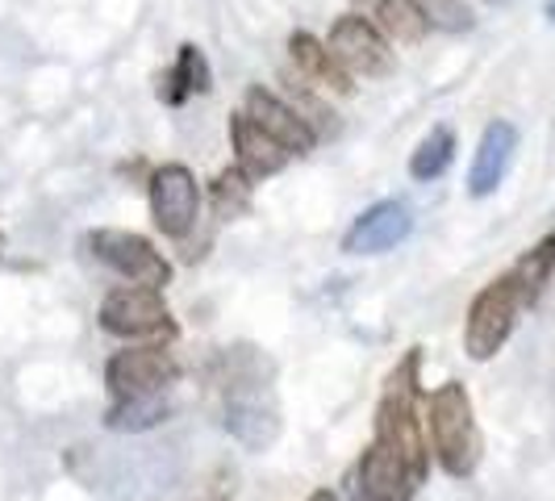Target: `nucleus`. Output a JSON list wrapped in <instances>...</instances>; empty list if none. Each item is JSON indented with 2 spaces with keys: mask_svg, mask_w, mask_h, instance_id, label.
<instances>
[{
  "mask_svg": "<svg viewBox=\"0 0 555 501\" xmlns=\"http://www.w3.org/2000/svg\"><path fill=\"white\" fill-rule=\"evenodd\" d=\"M151 218L164 230L167 239H189L196 218H201V184L184 164H164L155 167L151 184Z\"/></svg>",
  "mask_w": 555,
  "mask_h": 501,
  "instance_id": "obj_6",
  "label": "nucleus"
},
{
  "mask_svg": "<svg viewBox=\"0 0 555 501\" xmlns=\"http://www.w3.org/2000/svg\"><path fill=\"white\" fill-rule=\"evenodd\" d=\"M372 22L385 29L389 42H401V47H414L435 29L430 13L417 0H376L372 4Z\"/></svg>",
  "mask_w": 555,
  "mask_h": 501,
  "instance_id": "obj_17",
  "label": "nucleus"
},
{
  "mask_svg": "<svg viewBox=\"0 0 555 501\" xmlns=\"http://www.w3.org/2000/svg\"><path fill=\"white\" fill-rule=\"evenodd\" d=\"M288 55H293L297 72H301L309 84H318V88H326V92L347 97V92L356 88V84H351V76L343 72V63L331 55V47H326L322 38L306 34V29H297V34L288 38Z\"/></svg>",
  "mask_w": 555,
  "mask_h": 501,
  "instance_id": "obj_15",
  "label": "nucleus"
},
{
  "mask_svg": "<svg viewBox=\"0 0 555 501\" xmlns=\"http://www.w3.org/2000/svg\"><path fill=\"white\" fill-rule=\"evenodd\" d=\"M180 376V363L164 347H130L117 351L105 368V385L113 397H142V393H164Z\"/></svg>",
  "mask_w": 555,
  "mask_h": 501,
  "instance_id": "obj_8",
  "label": "nucleus"
},
{
  "mask_svg": "<svg viewBox=\"0 0 555 501\" xmlns=\"http://www.w3.org/2000/svg\"><path fill=\"white\" fill-rule=\"evenodd\" d=\"M209 88H214V67H209V59H205V51H201L196 42H184L176 63L159 76V101H164V105H184L189 97H205Z\"/></svg>",
  "mask_w": 555,
  "mask_h": 501,
  "instance_id": "obj_16",
  "label": "nucleus"
},
{
  "mask_svg": "<svg viewBox=\"0 0 555 501\" xmlns=\"http://www.w3.org/2000/svg\"><path fill=\"white\" fill-rule=\"evenodd\" d=\"M331 55L343 63L347 76H363V80H380L397 67V51L385 38V29L376 26L372 17L363 13H343L331 26V38H326Z\"/></svg>",
  "mask_w": 555,
  "mask_h": 501,
  "instance_id": "obj_4",
  "label": "nucleus"
},
{
  "mask_svg": "<svg viewBox=\"0 0 555 501\" xmlns=\"http://www.w3.org/2000/svg\"><path fill=\"white\" fill-rule=\"evenodd\" d=\"M309 501H338V498H334L331 489H322V493H313V498H309Z\"/></svg>",
  "mask_w": 555,
  "mask_h": 501,
  "instance_id": "obj_22",
  "label": "nucleus"
},
{
  "mask_svg": "<svg viewBox=\"0 0 555 501\" xmlns=\"http://www.w3.org/2000/svg\"><path fill=\"white\" fill-rule=\"evenodd\" d=\"M88 247L92 255L113 268L117 277H126L130 284H146V288H164L171 284V264H167L159 251L151 247V239H142L134 230H92L88 234Z\"/></svg>",
  "mask_w": 555,
  "mask_h": 501,
  "instance_id": "obj_5",
  "label": "nucleus"
},
{
  "mask_svg": "<svg viewBox=\"0 0 555 501\" xmlns=\"http://www.w3.org/2000/svg\"><path fill=\"white\" fill-rule=\"evenodd\" d=\"M455 159V130L451 126H435L426 139L414 146V155H410V176L422 180V184H430V180H439L447 167Z\"/></svg>",
  "mask_w": 555,
  "mask_h": 501,
  "instance_id": "obj_19",
  "label": "nucleus"
},
{
  "mask_svg": "<svg viewBox=\"0 0 555 501\" xmlns=\"http://www.w3.org/2000/svg\"><path fill=\"white\" fill-rule=\"evenodd\" d=\"M167 301L164 288H146V284H130V288H117L105 297L101 306V326L117 338H142V334H159L167 331Z\"/></svg>",
  "mask_w": 555,
  "mask_h": 501,
  "instance_id": "obj_7",
  "label": "nucleus"
},
{
  "mask_svg": "<svg viewBox=\"0 0 555 501\" xmlns=\"http://www.w3.org/2000/svg\"><path fill=\"white\" fill-rule=\"evenodd\" d=\"M243 113H247L255 126H263L288 155H309V151L318 146V130L309 126V117H301V110H293L288 101H280L276 92H268V88H259V84L247 88Z\"/></svg>",
  "mask_w": 555,
  "mask_h": 501,
  "instance_id": "obj_9",
  "label": "nucleus"
},
{
  "mask_svg": "<svg viewBox=\"0 0 555 501\" xmlns=\"http://www.w3.org/2000/svg\"><path fill=\"white\" fill-rule=\"evenodd\" d=\"M414 230V214L401 201H376L372 209H363L356 226L343 234L347 255H385L397 243H405Z\"/></svg>",
  "mask_w": 555,
  "mask_h": 501,
  "instance_id": "obj_10",
  "label": "nucleus"
},
{
  "mask_svg": "<svg viewBox=\"0 0 555 501\" xmlns=\"http://www.w3.org/2000/svg\"><path fill=\"white\" fill-rule=\"evenodd\" d=\"M171 406L164 401V393H142V397H117L109 414H105V426L109 431H121V435H139V431H151L167 422Z\"/></svg>",
  "mask_w": 555,
  "mask_h": 501,
  "instance_id": "obj_18",
  "label": "nucleus"
},
{
  "mask_svg": "<svg viewBox=\"0 0 555 501\" xmlns=\"http://www.w3.org/2000/svg\"><path fill=\"white\" fill-rule=\"evenodd\" d=\"M543 13H547V22L555 26V0H547V9H543Z\"/></svg>",
  "mask_w": 555,
  "mask_h": 501,
  "instance_id": "obj_23",
  "label": "nucleus"
},
{
  "mask_svg": "<svg viewBox=\"0 0 555 501\" xmlns=\"http://www.w3.org/2000/svg\"><path fill=\"white\" fill-rule=\"evenodd\" d=\"M376 444L397 451L414 476H426V439H422V418H417V351L389 376V389L376 410Z\"/></svg>",
  "mask_w": 555,
  "mask_h": 501,
  "instance_id": "obj_2",
  "label": "nucleus"
},
{
  "mask_svg": "<svg viewBox=\"0 0 555 501\" xmlns=\"http://www.w3.org/2000/svg\"><path fill=\"white\" fill-rule=\"evenodd\" d=\"M417 485H422V480L414 476V468H410L397 451H389L385 444L372 439V447L363 451V460H360L363 501H410Z\"/></svg>",
  "mask_w": 555,
  "mask_h": 501,
  "instance_id": "obj_11",
  "label": "nucleus"
},
{
  "mask_svg": "<svg viewBox=\"0 0 555 501\" xmlns=\"http://www.w3.org/2000/svg\"><path fill=\"white\" fill-rule=\"evenodd\" d=\"M430 439L435 455L451 476H473L480 464V426L473 414V397L460 381H447L443 389L430 397Z\"/></svg>",
  "mask_w": 555,
  "mask_h": 501,
  "instance_id": "obj_1",
  "label": "nucleus"
},
{
  "mask_svg": "<svg viewBox=\"0 0 555 501\" xmlns=\"http://www.w3.org/2000/svg\"><path fill=\"white\" fill-rule=\"evenodd\" d=\"M514 151H518V130L509 121H489L480 142H476L473 167H468V193L473 196L498 193L505 171L514 164Z\"/></svg>",
  "mask_w": 555,
  "mask_h": 501,
  "instance_id": "obj_12",
  "label": "nucleus"
},
{
  "mask_svg": "<svg viewBox=\"0 0 555 501\" xmlns=\"http://www.w3.org/2000/svg\"><path fill=\"white\" fill-rule=\"evenodd\" d=\"M250 184L255 180H247L238 167H225L222 176L214 180V214L225 218V222L230 218H243L250 209Z\"/></svg>",
  "mask_w": 555,
  "mask_h": 501,
  "instance_id": "obj_21",
  "label": "nucleus"
},
{
  "mask_svg": "<svg viewBox=\"0 0 555 501\" xmlns=\"http://www.w3.org/2000/svg\"><path fill=\"white\" fill-rule=\"evenodd\" d=\"M225 431L247 451H268L280 439V410L259 393H234L225 401Z\"/></svg>",
  "mask_w": 555,
  "mask_h": 501,
  "instance_id": "obj_14",
  "label": "nucleus"
},
{
  "mask_svg": "<svg viewBox=\"0 0 555 501\" xmlns=\"http://www.w3.org/2000/svg\"><path fill=\"white\" fill-rule=\"evenodd\" d=\"M230 142H234V167L247 180H268V176L284 171V164H288V151L263 126H255L247 113L230 117Z\"/></svg>",
  "mask_w": 555,
  "mask_h": 501,
  "instance_id": "obj_13",
  "label": "nucleus"
},
{
  "mask_svg": "<svg viewBox=\"0 0 555 501\" xmlns=\"http://www.w3.org/2000/svg\"><path fill=\"white\" fill-rule=\"evenodd\" d=\"M552 272H555V234H547L543 243H534V247L514 264V272H509V277L518 280V288L527 293V301L534 306V301H539V293H543V284L552 280Z\"/></svg>",
  "mask_w": 555,
  "mask_h": 501,
  "instance_id": "obj_20",
  "label": "nucleus"
},
{
  "mask_svg": "<svg viewBox=\"0 0 555 501\" xmlns=\"http://www.w3.org/2000/svg\"><path fill=\"white\" fill-rule=\"evenodd\" d=\"M527 293L518 288V280L498 277L493 284H485L468 306V322H464V351L473 356L476 363L493 360L501 347L509 343V334L518 326V313L527 309Z\"/></svg>",
  "mask_w": 555,
  "mask_h": 501,
  "instance_id": "obj_3",
  "label": "nucleus"
}]
</instances>
